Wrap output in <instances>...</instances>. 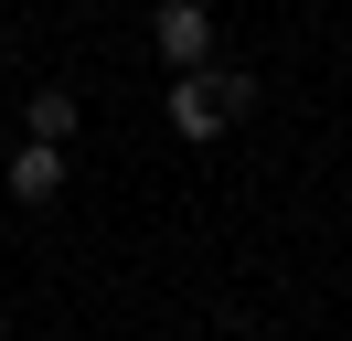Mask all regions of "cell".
<instances>
[{"mask_svg": "<svg viewBox=\"0 0 352 341\" xmlns=\"http://www.w3.org/2000/svg\"><path fill=\"white\" fill-rule=\"evenodd\" d=\"M256 107V85L224 75V64H192V75H171V128L182 139H224V128Z\"/></svg>", "mask_w": 352, "mask_h": 341, "instance_id": "cell-1", "label": "cell"}, {"mask_svg": "<svg viewBox=\"0 0 352 341\" xmlns=\"http://www.w3.org/2000/svg\"><path fill=\"white\" fill-rule=\"evenodd\" d=\"M150 54L171 64V75H192V64L214 54V11H203V0H160L150 11Z\"/></svg>", "mask_w": 352, "mask_h": 341, "instance_id": "cell-2", "label": "cell"}, {"mask_svg": "<svg viewBox=\"0 0 352 341\" xmlns=\"http://www.w3.org/2000/svg\"><path fill=\"white\" fill-rule=\"evenodd\" d=\"M54 192H65V149H11V203H54Z\"/></svg>", "mask_w": 352, "mask_h": 341, "instance_id": "cell-3", "label": "cell"}, {"mask_svg": "<svg viewBox=\"0 0 352 341\" xmlns=\"http://www.w3.org/2000/svg\"><path fill=\"white\" fill-rule=\"evenodd\" d=\"M22 128H32V149H65V139H75V96H65V85H32Z\"/></svg>", "mask_w": 352, "mask_h": 341, "instance_id": "cell-4", "label": "cell"}, {"mask_svg": "<svg viewBox=\"0 0 352 341\" xmlns=\"http://www.w3.org/2000/svg\"><path fill=\"white\" fill-rule=\"evenodd\" d=\"M0 341H11V320H0Z\"/></svg>", "mask_w": 352, "mask_h": 341, "instance_id": "cell-5", "label": "cell"}]
</instances>
